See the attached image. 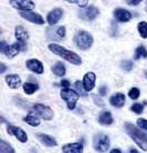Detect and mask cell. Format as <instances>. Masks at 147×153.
Segmentation results:
<instances>
[{
  "label": "cell",
  "instance_id": "cell-1",
  "mask_svg": "<svg viewBox=\"0 0 147 153\" xmlns=\"http://www.w3.org/2000/svg\"><path fill=\"white\" fill-rule=\"evenodd\" d=\"M48 48H49L51 52H53V53L59 56V57L63 58L64 60H66V61L71 62L72 65H80L82 63V59H81L80 56H78V53L73 52L71 50H66L65 48L59 46L57 43H50Z\"/></svg>",
  "mask_w": 147,
  "mask_h": 153
},
{
  "label": "cell",
  "instance_id": "cell-2",
  "mask_svg": "<svg viewBox=\"0 0 147 153\" xmlns=\"http://www.w3.org/2000/svg\"><path fill=\"white\" fill-rule=\"evenodd\" d=\"M125 131L127 132V134L131 137V138L135 141V143L140 146L143 151H147V134L142 132V131L136 128L133 123L126 122L124 124Z\"/></svg>",
  "mask_w": 147,
  "mask_h": 153
},
{
  "label": "cell",
  "instance_id": "cell-3",
  "mask_svg": "<svg viewBox=\"0 0 147 153\" xmlns=\"http://www.w3.org/2000/svg\"><path fill=\"white\" fill-rule=\"evenodd\" d=\"M74 43L79 49L87 50L93 45V37L87 31L80 30L74 36Z\"/></svg>",
  "mask_w": 147,
  "mask_h": 153
},
{
  "label": "cell",
  "instance_id": "cell-4",
  "mask_svg": "<svg viewBox=\"0 0 147 153\" xmlns=\"http://www.w3.org/2000/svg\"><path fill=\"white\" fill-rule=\"evenodd\" d=\"M111 142H109V138L104 133H98L94 135L93 138V146L98 152L104 153L109 150Z\"/></svg>",
  "mask_w": 147,
  "mask_h": 153
},
{
  "label": "cell",
  "instance_id": "cell-5",
  "mask_svg": "<svg viewBox=\"0 0 147 153\" xmlns=\"http://www.w3.org/2000/svg\"><path fill=\"white\" fill-rule=\"evenodd\" d=\"M61 98L66 102V105L70 110H73L75 108L78 100L80 98L79 92L71 90V89H62L61 91Z\"/></svg>",
  "mask_w": 147,
  "mask_h": 153
},
{
  "label": "cell",
  "instance_id": "cell-6",
  "mask_svg": "<svg viewBox=\"0 0 147 153\" xmlns=\"http://www.w3.org/2000/svg\"><path fill=\"white\" fill-rule=\"evenodd\" d=\"M34 111L39 114V117H41L43 120H52L53 117H54V113H53V110L48 105H44V104H34L33 105Z\"/></svg>",
  "mask_w": 147,
  "mask_h": 153
},
{
  "label": "cell",
  "instance_id": "cell-7",
  "mask_svg": "<svg viewBox=\"0 0 147 153\" xmlns=\"http://www.w3.org/2000/svg\"><path fill=\"white\" fill-rule=\"evenodd\" d=\"M100 11H98V9L94 6H90V7H86V8H83V9H81V11L79 12V17L81 19L83 20H94L96 17L98 16Z\"/></svg>",
  "mask_w": 147,
  "mask_h": 153
},
{
  "label": "cell",
  "instance_id": "cell-8",
  "mask_svg": "<svg viewBox=\"0 0 147 153\" xmlns=\"http://www.w3.org/2000/svg\"><path fill=\"white\" fill-rule=\"evenodd\" d=\"M9 2L12 7L22 10V11H30L35 7L34 2L31 0H10Z\"/></svg>",
  "mask_w": 147,
  "mask_h": 153
},
{
  "label": "cell",
  "instance_id": "cell-9",
  "mask_svg": "<svg viewBox=\"0 0 147 153\" xmlns=\"http://www.w3.org/2000/svg\"><path fill=\"white\" fill-rule=\"evenodd\" d=\"M21 50H26V46H23L22 43H20V42H16L11 46L6 47V49L4 50V53L6 54L7 58L12 59V58H15L17 54L19 53Z\"/></svg>",
  "mask_w": 147,
  "mask_h": 153
},
{
  "label": "cell",
  "instance_id": "cell-10",
  "mask_svg": "<svg viewBox=\"0 0 147 153\" xmlns=\"http://www.w3.org/2000/svg\"><path fill=\"white\" fill-rule=\"evenodd\" d=\"M20 16L23 19L28 20L32 23H35V25H43L44 23V19L41 16L33 11H20Z\"/></svg>",
  "mask_w": 147,
  "mask_h": 153
},
{
  "label": "cell",
  "instance_id": "cell-11",
  "mask_svg": "<svg viewBox=\"0 0 147 153\" xmlns=\"http://www.w3.org/2000/svg\"><path fill=\"white\" fill-rule=\"evenodd\" d=\"M7 131L10 134H12L13 137H16L20 142H22V143H26L28 141V135L21 128H18V126H8Z\"/></svg>",
  "mask_w": 147,
  "mask_h": 153
},
{
  "label": "cell",
  "instance_id": "cell-12",
  "mask_svg": "<svg viewBox=\"0 0 147 153\" xmlns=\"http://www.w3.org/2000/svg\"><path fill=\"white\" fill-rule=\"evenodd\" d=\"M114 17L120 22H128L132 19V13L123 8H117L114 10Z\"/></svg>",
  "mask_w": 147,
  "mask_h": 153
},
{
  "label": "cell",
  "instance_id": "cell-13",
  "mask_svg": "<svg viewBox=\"0 0 147 153\" xmlns=\"http://www.w3.org/2000/svg\"><path fill=\"white\" fill-rule=\"evenodd\" d=\"M26 65L30 71H32L34 73H38V74H42L43 71H44L42 62L37 60V59H30V60H28L26 62Z\"/></svg>",
  "mask_w": 147,
  "mask_h": 153
},
{
  "label": "cell",
  "instance_id": "cell-14",
  "mask_svg": "<svg viewBox=\"0 0 147 153\" xmlns=\"http://www.w3.org/2000/svg\"><path fill=\"white\" fill-rule=\"evenodd\" d=\"M95 80H96V76L94 72H87L83 78V87L84 90L86 92L92 91L93 88L95 87Z\"/></svg>",
  "mask_w": 147,
  "mask_h": 153
},
{
  "label": "cell",
  "instance_id": "cell-15",
  "mask_svg": "<svg viewBox=\"0 0 147 153\" xmlns=\"http://www.w3.org/2000/svg\"><path fill=\"white\" fill-rule=\"evenodd\" d=\"M62 16H63V10L60 9V8H55V9H53L52 11H50L48 13L47 20H48L49 25L54 26V25H57L59 22V20L62 18Z\"/></svg>",
  "mask_w": 147,
  "mask_h": 153
},
{
  "label": "cell",
  "instance_id": "cell-16",
  "mask_svg": "<svg viewBox=\"0 0 147 153\" xmlns=\"http://www.w3.org/2000/svg\"><path fill=\"white\" fill-rule=\"evenodd\" d=\"M15 36L18 42L22 43L23 46H26V42L29 38V33L27 32V30L24 29L23 26H17L15 29Z\"/></svg>",
  "mask_w": 147,
  "mask_h": 153
},
{
  "label": "cell",
  "instance_id": "cell-17",
  "mask_svg": "<svg viewBox=\"0 0 147 153\" xmlns=\"http://www.w3.org/2000/svg\"><path fill=\"white\" fill-rule=\"evenodd\" d=\"M63 153H83V146L81 143H68L62 146Z\"/></svg>",
  "mask_w": 147,
  "mask_h": 153
},
{
  "label": "cell",
  "instance_id": "cell-18",
  "mask_svg": "<svg viewBox=\"0 0 147 153\" xmlns=\"http://www.w3.org/2000/svg\"><path fill=\"white\" fill-rule=\"evenodd\" d=\"M6 82L8 87L11 89H18L21 85V79L17 74H8L6 76Z\"/></svg>",
  "mask_w": 147,
  "mask_h": 153
},
{
  "label": "cell",
  "instance_id": "cell-19",
  "mask_svg": "<svg viewBox=\"0 0 147 153\" xmlns=\"http://www.w3.org/2000/svg\"><path fill=\"white\" fill-rule=\"evenodd\" d=\"M109 103L115 108H122L125 104V96L123 93H115L109 98Z\"/></svg>",
  "mask_w": 147,
  "mask_h": 153
},
{
  "label": "cell",
  "instance_id": "cell-20",
  "mask_svg": "<svg viewBox=\"0 0 147 153\" xmlns=\"http://www.w3.org/2000/svg\"><path fill=\"white\" fill-rule=\"evenodd\" d=\"M37 138L40 140L42 144H44L47 146H57V141L53 138H51L48 134H43V133H38L37 134Z\"/></svg>",
  "mask_w": 147,
  "mask_h": 153
},
{
  "label": "cell",
  "instance_id": "cell-21",
  "mask_svg": "<svg viewBox=\"0 0 147 153\" xmlns=\"http://www.w3.org/2000/svg\"><path fill=\"white\" fill-rule=\"evenodd\" d=\"M98 122L102 126H109L113 123V117L109 111H103L98 115Z\"/></svg>",
  "mask_w": 147,
  "mask_h": 153
},
{
  "label": "cell",
  "instance_id": "cell-22",
  "mask_svg": "<svg viewBox=\"0 0 147 153\" xmlns=\"http://www.w3.org/2000/svg\"><path fill=\"white\" fill-rule=\"evenodd\" d=\"M52 72L58 76H63L66 72V69H65V67H64L63 63H61V62H57L55 65L52 67Z\"/></svg>",
  "mask_w": 147,
  "mask_h": 153
},
{
  "label": "cell",
  "instance_id": "cell-23",
  "mask_svg": "<svg viewBox=\"0 0 147 153\" xmlns=\"http://www.w3.org/2000/svg\"><path fill=\"white\" fill-rule=\"evenodd\" d=\"M39 89V85L37 83H31V82H26L23 83V90L27 94H33L34 92Z\"/></svg>",
  "mask_w": 147,
  "mask_h": 153
},
{
  "label": "cell",
  "instance_id": "cell-24",
  "mask_svg": "<svg viewBox=\"0 0 147 153\" xmlns=\"http://www.w3.org/2000/svg\"><path fill=\"white\" fill-rule=\"evenodd\" d=\"M23 121L27 122L28 124H30L31 126H38L40 124V119L37 118L35 115L32 114H28L23 118Z\"/></svg>",
  "mask_w": 147,
  "mask_h": 153
},
{
  "label": "cell",
  "instance_id": "cell-25",
  "mask_svg": "<svg viewBox=\"0 0 147 153\" xmlns=\"http://www.w3.org/2000/svg\"><path fill=\"white\" fill-rule=\"evenodd\" d=\"M0 152L1 153H15V149L12 148L9 143L4 141V140H1L0 141Z\"/></svg>",
  "mask_w": 147,
  "mask_h": 153
},
{
  "label": "cell",
  "instance_id": "cell-26",
  "mask_svg": "<svg viewBox=\"0 0 147 153\" xmlns=\"http://www.w3.org/2000/svg\"><path fill=\"white\" fill-rule=\"evenodd\" d=\"M136 60H138L140 58H147V50L144 46L137 47L135 50V57Z\"/></svg>",
  "mask_w": 147,
  "mask_h": 153
},
{
  "label": "cell",
  "instance_id": "cell-27",
  "mask_svg": "<svg viewBox=\"0 0 147 153\" xmlns=\"http://www.w3.org/2000/svg\"><path fill=\"white\" fill-rule=\"evenodd\" d=\"M137 30H138V33L142 36V38H144V39L147 38V22L140 21V22L137 25Z\"/></svg>",
  "mask_w": 147,
  "mask_h": 153
},
{
  "label": "cell",
  "instance_id": "cell-28",
  "mask_svg": "<svg viewBox=\"0 0 147 153\" xmlns=\"http://www.w3.org/2000/svg\"><path fill=\"white\" fill-rule=\"evenodd\" d=\"M140 96V89L138 88H132L129 91H128V97L133 100L138 99Z\"/></svg>",
  "mask_w": 147,
  "mask_h": 153
},
{
  "label": "cell",
  "instance_id": "cell-29",
  "mask_svg": "<svg viewBox=\"0 0 147 153\" xmlns=\"http://www.w3.org/2000/svg\"><path fill=\"white\" fill-rule=\"evenodd\" d=\"M121 67H122V69L124 70V71H127V72H129V71H132L134 65H133V62L129 61V60H124V61H122Z\"/></svg>",
  "mask_w": 147,
  "mask_h": 153
},
{
  "label": "cell",
  "instance_id": "cell-30",
  "mask_svg": "<svg viewBox=\"0 0 147 153\" xmlns=\"http://www.w3.org/2000/svg\"><path fill=\"white\" fill-rule=\"evenodd\" d=\"M131 110H132L133 112L137 113V114H140V113H143V111H144V107H143V104H140V103H134L132 107H131Z\"/></svg>",
  "mask_w": 147,
  "mask_h": 153
},
{
  "label": "cell",
  "instance_id": "cell-31",
  "mask_svg": "<svg viewBox=\"0 0 147 153\" xmlns=\"http://www.w3.org/2000/svg\"><path fill=\"white\" fill-rule=\"evenodd\" d=\"M74 85H75L76 90L79 91V93L81 94V96H85V94H86V91L84 90V87H83V82H81V81H75Z\"/></svg>",
  "mask_w": 147,
  "mask_h": 153
},
{
  "label": "cell",
  "instance_id": "cell-32",
  "mask_svg": "<svg viewBox=\"0 0 147 153\" xmlns=\"http://www.w3.org/2000/svg\"><path fill=\"white\" fill-rule=\"evenodd\" d=\"M137 126H140V129L147 131V120H145V119H138L137 120Z\"/></svg>",
  "mask_w": 147,
  "mask_h": 153
},
{
  "label": "cell",
  "instance_id": "cell-33",
  "mask_svg": "<svg viewBox=\"0 0 147 153\" xmlns=\"http://www.w3.org/2000/svg\"><path fill=\"white\" fill-rule=\"evenodd\" d=\"M55 30H57V33L59 36V38L62 39L65 36V28L64 27H59V28H55Z\"/></svg>",
  "mask_w": 147,
  "mask_h": 153
},
{
  "label": "cell",
  "instance_id": "cell-34",
  "mask_svg": "<svg viewBox=\"0 0 147 153\" xmlns=\"http://www.w3.org/2000/svg\"><path fill=\"white\" fill-rule=\"evenodd\" d=\"M93 99H94V103L98 104V107H103L104 105V101H103L101 98H98L96 96H93Z\"/></svg>",
  "mask_w": 147,
  "mask_h": 153
},
{
  "label": "cell",
  "instance_id": "cell-35",
  "mask_svg": "<svg viewBox=\"0 0 147 153\" xmlns=\"http://www.w3.org/2000/svg\"><path fill=\"white\" fill-rule=\"evenodd\" d=\"M68 2H70V4H79V6H82V7H85L89 1H78V0H72V1H71V0H68Z\"/></svg>",
  "mask_w": 147,
  "mask_h": 153
},
{
  "label": "cell",
  "instance_id": "cell-36",
  "mask_svg": "<svg viewBox=\"0 0 147 153\" xmlns=\"http://www.w3.org/2000/svg\"><path fill=\"white\" fill-rule=\"evenodd\" d=\"M100 94L101 96H106L107 94V92H109V89H107V87L106 85H102V87H100Z\"/></svg>",
  "mask_w": 147,
  "mask_h": 153
},
{
  "label": "cell",
  "instance_id": "cell-37",
  "mask_svg": "<svg viewBox=\"0 0 147 153\" xmlns=\"http://www.w3.org/2000/svg\"><path fill=\"white\" fill-rule=\"evenodd\" d=\"M128 6H137V4H140V2H142L140 0H126L125 1Z\"/></svg>",
  "mask_w": 147,
  "mask_h": 153
},
{
  "label": "cell",
  "instance_id": "cell-38",
  "mask_svg": "<svg viewBox=\"0 0 147 153\" xmlns=\"http://www.w3.org/2000/svg\"><path fill=\"white\" fill-rule=\"evenodd\" d=\"M61 87L63 89H69V87H70V82H69L68 80H62L61 81Z\"/></svg>",
  "mask_w": 147,
  "mask_h": 153
},
{
  "label": "cell",
  "instance_id": "cell-39",
  "mask_svg": "<svg viewBox=\"0 0 147 153\" xmlns=\"http://www.w3.org/2000/svg\"><path fill=\"white\" fill-rule=\"evenodd\" d=\"M0 67H1L0 73H4V71H6V65H4V63H0Z\"/></svg>",
  "mask_w": 147,
  "mask_h": 153
},
{
  "label": "cell",
  "instance_id": "cell-40",
  "mask_svg": "<svg viewBox=\"0 0 147 153\" xmlns=\"http://www.w3.org/2000/svg\"><path fill=\"white\" fill-rule=\"evenodd\" d=\"M111 153H122V151L120 149H113L111 151Z\"/></svg>",
  "mask_w": 147,
  "mask_h": 153
},
{
  "label": "cell",
  "instance_id": "cell-41",
  "mask_svg": "<svg viewBox=\"0 0 147 153\" xmlns=\"http://www.w3.org/2000/svg\"><path fill=\"white\" fill-rule=\"evenodd\" d=\"M128 153H140L137 150H135V149H131L129 151H128Z\"/></svg>",
  "mask_w": 147,
  "mask_h": 153
},
{
  "label": "cell",
  "instance_id": "cell-42",
  "mask_svg": "<svg viewBox=\"0 0 147 153\" xmlns=\"http://www.w3.org/2000/svg\"><path fill=\"white\" fill-rule=\"evenodd\" d=\"M145 9H146V11H147V1H146V4H145Z\"/></svg>",
  "mask_w": 147,
  "mask_h": 153
},
{
  "label": "cell",
  "instance_id": "cell-43",
  "mask_svg": "<svg viewBox=\"0 0 147 153\" xmlns=\"http://www.w3.org/2000/svg\"><path fill=\"white\" fill-rule=\"evenodd\" d=\"M145 76L147 78V71H145Z\"/></svg>",
  "mask_w": 147,
  "mask_h": 153
}]
</instances>
